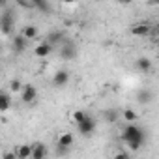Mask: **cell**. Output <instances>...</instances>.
<instances>
[{
    "mask_svg": "<svg viewBox=\"0 0 159 159\" xmlns=\"http://www.w3.org/2000/svg\"><path fill=\"white\" fill-rule=\"evenodd\" d=\"M122 139H124V140L133 148V150H139V148L142 146V142H144V131H142L140 127H137V125L129 124V125H125V127H124Z\"/></svg>",
    "mask_w": 159,
    "mask_h": 159,
    "instance_id": "6da1fadb",
    "label": "cell"
},
{
    "mask_svg": "<svg viewBox=\"0 0 159 159\" xmlns=\"http://www.w3.org/2000/svg\"><path fill=\"white\" fill-rule=\"evenodd\" d=\"M15 2L21 6V8H26V10H41V11H51V6L45 2V0H15Z\"/></svg>",
    "mask_w": 159,
    "mask_h": 159,
    "instance_id": "7a4b0ae2",
    "label": "cell"
},
{
    "mask_svg": "<svg viewBox=\"0 0 159 159\" xmlns=\"http://www.w3.org/2000/svg\"><path fill=\"white\" fill-rule=\"evenodd\" d=\"M60 56L64 58V60H73L75 56H77V47H75V43H71V41H64L62 45H60Z\"/></svg>",
    "mask_w": 159,
    "mask_h": 159,
    "instance_id": "3957f363",
    "label": "cell"
},
{
    "mask_svg": "<svg viewBox=\"0 0 159 159\" xmlns=\"http://www.w3.org/2000/svg\"><path fill=\"white\" fill-rule=\"evenodd\" d=\"M77 127H79V133H81V135H90V133L96 129V120L90 118V116H86L83 122L77 124Z\"/></svg>",
    "mask_w": 159,
    "mask_h": 159,
    "instance_id": "277c9868",
    "label": "cell"
},
{
    "mask_svg": "<svg viewBox=\"0 0 159 159\" xmlns=\"http://www.w3.org/2000/svg\"><path fill=\"white\" fill-rule=\"evenodd\" d=\"M11 25H13V15H11V11H10V10H4L2 19H0V26H2V34H4V36H8V34L11 32Z\"/></svg>",
    "mask_w": 159,
    "mask_h": 159,
    "instance_id": "5b68a950",
    "label": "cell"
},
{
    "mask_svg": "<svg viewBox=\"0 0 159 159\" xmlns=\"http://www.w3.org/2000/svg\"><path fill=\"white\" fill-rule=\"evenodd\" d=\"M67 81H69V73H67L66 69L56 71V73H54V77H52V84H54V86H66V84H67Z\"/></svg>",
    "mask_w": 159,
    "mask_h": 159,
    "instance_id": "8992f818",
    "label": "cell"
},
{
    "mask_svg": "<svg viewBox=\"0 0 159 159\" xmlns=\"http://www.w3.org/2000/svg\"><path fill=\"white\" fill-rule=\"evenodd\" d=\"M36 96H38V90H36L32 84H26V86L23 88L21 99H23L25 103H30V101H34V99H36Z\"/></svg>",
    "mask_w": 159,
    "mask_h": 159,
    "instance_id": "52a82bcc",
    "label": "cell"
},
{
    "mask_svg": "<svg viewBox=\"0 0 159 159\" xmlns=\"http://www.w3.org/2000/svg\"><path fill=\"white\" fill-rule=\"evenodd\" d=\"M45 41H49L52 47H54V45H62V43L66 41V36H64V32L54 30V32H51V34L47 36V39H45Z\"/></svg>",
    "mask_w": 159,
    "mask_h": 159,
    "instance_id": "ba28073f",
    "label": "cell"
},
{
    "mask_svg": "<svg viewBox=\"0 0 159 159\" xmlns=\"http://www.w3.org/2000/svg\"><path fill=\"white\" fill-rule=\"evenodd\" d=\"M26 45H28V38H26L25 34L13 38V51H15V52H23V51L26 49Z\"/></svg>",
    "mask_w": 159,
    "mask_h": 159,
    "instance_id": "9c48e42d",
    "label": "cell"
},
{
    "mask_svg": "<svg viewBox=\"0 0 159 159\" xmlns=\"http://www.w3.org/2000/svg\"><path fill=\"white\" fill-rule=\"evenodd\" d=\"M45 155H47V148L41 142H36L32 146V159H43Z\"/></svg>",
    "mask_w": 159,
    "mask_h": 159,
    "instance_id": "30bf717a",
    "label": "cell"
},
{
    "mask_svg": "<svg viewBox=\"0 0 159 159\" xmlns=\"http://www.w3.org/2000/svg\"><path fill=\"white\" fill-rule=\"evenodd\" d=\"M52 51V45L49 43V41H43V43H39L38 47H36V56H39V58H43V56H47L49 52Z\"/></svg>",
    "mask_w": 159,
    "mask_h": 159,
    "instance_id": "8fae6325",
    "label": "cell"
},
{
    "mask_svg": "<svg viewBox=\"0 0 159 159\" xmlns=\"http://www.w3.org/2000/svg\"><path fill=\"white\" fill-rule=\"evenodd\" d=\"M131 32H133L135 36L144 38V36H148V34H150V26H148L146 23H139V25H135V26L131 28Z\"/></svg>",
    "mask_w": 159,
    "mask_h": 159,
    "instance_id": "7c38bea8",
    "label": "cell"
},
{
    "mask_svg": "<svg viewBox=\"0 0 159 159\" xmlns=\"http://www.w3.org/2000/svg\"><path fill=\"white\" fill-rule=\"evenodd\" d=\"M17 159H28V157H32V146L30 144H23V146H19L17 148Z\"/></svg>",
    "mask_w": 159,
    "mask_h": 159,
    "instance_id": "4fadbf2b",
    "label": "cell"
},
{
    "mask_svg": "<svg viewBox=\"0 0 159 159\" xmlns=\"http://www.w3.org/2000/svg\"><path fill=\"white\" fill-rule=\"evenodd\" d=\"M152 99H153V94H152L150 90H139V92H137V101H139V103L146 105V103H150Z\"/></svg>",
    "mask_w": 159,
    "mask_h": 159,
    "instance_id": "5bb4252c",
    "label": "cell"
},
{
    "mask_svg": "<svg viewBox=\"0 0 159 159\" xmlns=\"http://www.w3.org/2000/svg\"><path fill=\"white\" fill-rule=\"evenodd\" d=\"M135 67L139 71H150L152 69V62H150V58H139L137 64H135Z\"/></svg>",
    "mask_w": 159,
    "mask_h": 159,
    "instance_id": "9a60e30c",
    "label": "cell"
},
{
    "mask_svg": "<svg viewBox=\"0 0 159 159\" xmlns=\"http://www.w3.org/2000/svg\"><path fill=\"white\" fill-rule=\"evenodd\" d=\"M58 144H60V146H64V148H69V146L73 144V135H69V133H64V135H60V139H58Z\"/></svg>",
    "mask_w": 159,
    "mask_h": 159,
    "instance_id": "2e32d148",
    "label": "cell"
},
{
    "mask_svg": "<svg viewBox=\"0 0 159 159\" xmlns=\"http://www.w3.org/2000/svg\"><path fill=\"white\" fill-rule=\"evenodd\" d=\"M10 96L6 94V92H2V94H0V111H2V112H6L8 109H10Z\"/></svg>",
    "mask_w": 159,
    "mask_h": 159,
    "instance_id": "e0dca14e",
    "label": "cell"
},
{
    "mask_svg": "<svg viewBox=\"0 0 159 159\" xmlns=\"http://www.w3.org/2000/svg\"><path fill=\"white\" fill-rule=\"evenodd\" d=\"M23 34H25L28 39H36V36H38V28H36V26H26V28L23 30Z\"/></svg>",
    "mask_w": 159,
    "mask_h": 159,
    "instance_id": "ac0fdd59",
    "label": "cell"
},
{
    "mask_svg": "<svg viewBox=\"0 0 159 159\" xmlns=\"http://www.w3.org/2000/svg\"><path fill=\"white\" fill-rule=\"evenodd\" d=\"M124 118H125L127 122H135V120H137V114H135V111L125 109V111H124Z\"/></svg>",
    "mask_w": 159,
    "mask_h": 159,
    "instance_id": "d6986e66",
    "label": "cell"
},
{
    "mask_svg": "<svg viewBox=\"0 0 159 159\" xmlns=\"http://www.w3.org/2000/svg\"><path fill=\"white\" fill-rule=\"evenodd\" d=\"M73 118H75V122H77V124H79V122H83V120H84V118H86V114H84V112H83V111H77V112H75V114H73Z\"/></svg>",
    "mask_w": 159,
    "mask_h": 159,
    "instance_id": "ffe728a7",
    "label": "cell"
},
{
    "mask_svg": "<svg viewBox=\"0 0 159 159\" xmlns=\"http://www.w3.org/2000/svg\"><path fill=\"white\" fill-rule=\"evenodd\" d=\"M105 116H107V120H111V122H114V120L118 118L116 111H105Z\"/></svg>",
    "mask_w": 159,
    "mask_h": 159,
    "instance_id": "44dd1931",
    "label": "cell"
},
{
    "mask_svg": "<svg viewBox=\"0 0 159 159\" xmlns=\"http://www.w3.org/2000/svg\"><path fill=\"white\" fill-rule=\"evenodd\" d=\"M13 92H17V90H21V83L19 81H11V86H10Z\"/></svg>",
    "mask_w": 159,
    "mask_h": 159,
    "instance_id": "7402d4cb",
    "label": "cell"
},
{
    "mask_svg": "<svg viewBox=\"0 0 159 159\" xmlns=\"http://www.w3.org/2000/svg\"><path fill=\"white\" fill-rule=\"evenodd\" d=\"M148 2H150L152 6H159V0H148Z\"/></svg>",
    "mask_w": 159,
    "mask_h": 159,
    "instance_id": "603a6c76",
    "label": "cell"
},
{
    "mask_svg": "<svg viewBox=\"0 0 159 159\" xmlns=\"http://www.w3.org/2000/svg\"><path fill=\"white\" fill-rule=\"evenodd\" d=\"M118 2H122V4H131L133 0H118Z\"/></svg>",
    "mask_w": 159,
    "mask_h": 159,
    "instance_id": "cb8c5ba5",
    "label": "cell"
},
{
    "mask_svg": "<svg viewBox=\"0 0 159 159\" xmlns=\"http://www.w3.org/2000/svg\"><path fill=\"white\" fill-rule=\"evenodd\" d=\"M64 2H66V4H73V2H75V0H64Z\"/></svg>",
    "mask_w": 159,
    "mask_h": 159,
    "instance_id": "d4e9b609",
    "label": "cell"
},
{
    "mask_svg": "<svg viewBox=\"0 0 159 159\" xmlns=\"http://www.w3.org/2000/svg\"><path fill=\"white\" fill-rule=\"evenodd\" d=\"M157 32H159V23H157Z\"/></svg>",
    "mask_w": 159,
    "mask_h": 159,
    "instance_id": "484cf974",
    "label": "cell"
},
{
    "mask_svg": "<svg viewBox=\"0 0 159 159\" xmlns=\"http://www.w3.org/2000/svg\"><path fill=\"white\" fill-rule=\"evenodd\" d=\"M96 2H101V0H96Z\"/></svg>",
    "mask_w": 159,
    "mask_h": 159,
    "instance_id": "4316f807",
    "label": "cell"
},
{
    "mask_svg": "<svg viewBox=\"0 0 159 159\" xmlns=\"http://www.w3.org/2000/svg\"><path fill=\"white\" fill-rule=\"evenodd\" d=\"M157 45H159V43H157Z\"/></svg>",
    "mask_w": 159,
    "mask_h": 159,
    "instance_id": "83f0119b",
    "label": "cell"
}]
</instances>
